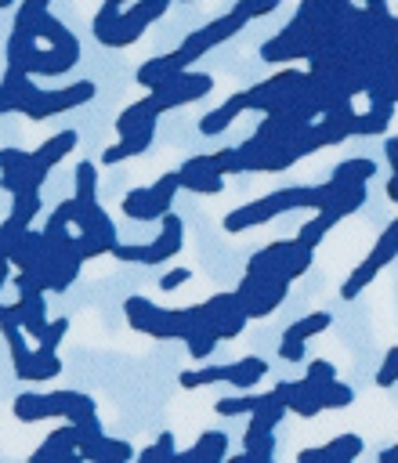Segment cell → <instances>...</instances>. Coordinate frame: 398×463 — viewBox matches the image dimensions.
Returning a JSON list of instances; mask_svg holds the SVG:
<instances>
[{
    "label": "cell",
    "mask_w": 398,
    "mask_h": 463,
    "mask_svg": "<svg viewBox=\"0 0 398 463\" xmlns=\"http://www.w3.org/2000/svg\"><path fill=\"white\" fill-rule=\"evenodd\" d=\"M365 188V184H362ZM344 192H351V188H340L336 181H322V184H289V188H279V192H268V195H261V199H253V203H242V206H235L232 213H224V232H232V235H239V232H250V228H257V224H268V221H275V217H282V213H289V210H322V206H329V203H336Z\"/></svg>",
    "instance_id": "cell-1"
},
{
    "label": "cell",
    "mask_w": 398,
    "mask_h": 463,
    "mask_svg": "<svg viewBox=\"0 0 398 463\" xmlns=\"http://www.w3.org/2000/svg\"><path fill=\"white\" fill-rule=\"evenodd\" d=\"M76 145L72 130L54 134L51 141H43L36 152H18V148H0V188L14 199V195H33L40 192L47 170L54 163H62L69 156V148Z\"/></svg>",
    "instance_id": "cell-2"
},
{
    "label": "cell",
    "mask_w": 398,
    "mask_h": 463,
    "mask_svg": "<svg viewBox=\"0 0 398 463\" xmlns=\"http://www.w3.org/2000/svg\"><path fill=\"white\" fill-rule=\"evenodd\" d=\"M123 315L127 326L152 336V340H181L199 326V304L192 307H159L148 297H127L123 300Z\"/></svg>",
    "instance_id": "cell-3"
},
{
    "label": "cell",
    "mask_w": 398,
    "mask_h": 463,
    "mask_svg": "<svg viewBox=\"0 0 398 463\" xmlns=\"http://www.w3.org/2000/svg\"><path fill=\"white\" fill-rule=\"evenodd\" d=\"M0 333L7 340L11 365H14V376L18 380L40 383V380H54L62 373V358L58 354H43V351H36V347L25 344L22 318H18V307L14 304H0Z\"/></svg>",
    "instance_id": "cell-4"
},
{
    "label": "cell",
    "mask_w": 398,
    "mask_h": 463,
    "mask_svg": "<svg viewBox=\"0 0 398 463\" xmlns=\"http://www.w3.org/2000/svg\"><path fill=\"white\" fill-rule=\"evenodd\" d=\"M271 394L286 405V412H297V416H304V420H311V416H318V412H326V409H347V405L355 402V391H351L344 380H336V383H329V387H315V383H308L304 376H300V380H279V383L271 387Z\"/></svg>",
    "instance_id": "cell-5"
},
{
    "label": "cell",
    "mask_w": 398,
    "mask_h": 463,
    "mask_svg": "<svg viewBox=\"0 0 398 463\" xmlns=\"http://www.w3.org/2000/svg\"><path fill=\"white\" fill-rule=\"evenodd\" d=\"M311 260H315V250L300 246L297 239H275V242L261 246V250L246 260V271L271 275V279H282V282H297L300 275H308Z\"/></svg>",
    "instance_id": "cell-6"
},
{
    "label": "cell",
    "mask_w": 398,
    "mask_h": 463,
    "mask_svg": "<svg viewBox=\"0 0 398 463\" xmlns=\"http://www.w3.org/2000/svg\"><path fill=\"white\" fill-rule=\"evenodd\" d=\"M268 376V362L261 354H242L235 362H224V365H203V369H188L177 376V383L185 391H195V387H206V383H232L235 391H250L253 383H261Z\"/></svg>",
    "instance_id": "cell-7"
},
{
    "label": "cell",
    "mask_w": 398,
    "mask_h": 463,
    "mask_svg": "<svg viewBox=\"0 0 398 463\" xmlns=\"http://www.w3.org/2000/svg\"><path fill=\"white\" fill-rule=\"evenodd\" d=\"M177 192H181V177H177V170H170V174H163L159 181H152L148 188L127 192L123 203H119V210H123L130 221H137V224H152V221H163V217L170 213Z\"/></svg>",
    "instance_id": "cell-8"
},
{
    "label": "cell",
    "mask_w": 398,
    "mask_h": 463,
    "mask_svg": "<svg viewBox=\"0 0 398 463\" xmlns=\"http://www.w3.org/2000/svg\"><path fill=\"white\" fill-rule=\"evenodd\" d=\"M181 246H185V221H181L177 213H166L159 235H156L152 242H145V246H137V242L123 246V242H119V246L112 250V257L123 260V264H163V260L177 257Z\"/></svg>",
    "instance_id": "cell-9"
},
{
    "label": "cell",
    "mask_w": 398,
    "mask_h": 463,
    "mask_svg": "<svg viewBox=\"0 0 398 463\" xmlns=\"http://www.w3.org/2000/svg\"><path fill=\"white\" fill-rule=\"evenodd\" d=\"M394 257H398V217L380 232V239L373 242V250L365 253V260L351 268V275H347L344 286H340V297H344V300H355V297H358V293H362V289H365V286H369V282H373Z\"/></svg>",
    "instance_id": "cell-10"
},
{
    "label": "cell",
    "mask_w": 398,
    "mask_h": 463,
    "mask_svg": "<svg viewBox=\"0 0 398 463\" xmlns=\"http://www.w3.org/2000/svg\"><path fill=\"white\" fill-rule=\"evenodd\" d=\"M286 293H289V282L271 279V275H257V271H246L242 282L235 286V300H239V307H242V315L250 322L253 318H268L271 311H279Z\"/></svg>",
    "instance_id": "cell-11"
},
{
    "label": "cell",
    "mask_w": 398,
    "mask_h": 463,
    "mask_svg": "<svg viewBox=\"0 0 398 463\" xmlns=\"http://www.w3.org/2000/svg\"><path fill=\"white\" fill-rule=\"evenodd\" d=\"M36 213H40V192H33V195H14L11 213L0 221V275H11V253H14V246L22 242V235L33 228Z\"/></svg>",
    "instance_id": "cell-12"
},
{
    "label": "cell",
    "mask_w": 398,
    "mask_h": 463,
    "mask_svg": "<svg viewBox=\"0 0 398 463\" xmlns=\"http://www.w3.org/2000/svg\"><path fill=\"white\" fill-rule=\"evenodd\" d=\"M362 203H365V188H351V192H344L336 203H329V206L315 210V217H311L308 224H300L293 239H297L300 246L315 250V246L326 239V232H329L336 221H344V217H351L355 210H362Z\"/></svg>",
    "instance_id": "cell-13"
},
{
    "label": "cell",
    "mask_w": 398,
    "mask_h": 463,
    "mask_svg": "<svg viewBox=\"0 0 398 463\" xmlns=\"http://www.w3.org/2000/svg\"><path fill=\"white\" fill-rule=\"evenodd\" d=\"M365 441L358 434H336L329 438L326 445H315V449H304L297 456V463H355L362 456Z\"/></svg>",
    "instance_id": "cell-14"
},
{
    "label": "cell",
    "mask_w": 398,
    "mask_h": 463,
    "mask_svg": "<svg viewBox=\"0 0 398 463\" xmlns=\"http://www.w3.org/2000/svg\"><path fill=\"white\" fill-rule=\"evenodd\" d=\"M11 412L18 423H40V420H58V402H54V391L47 394H36V391H25L11 402Z\"/></svg>",
    "instance_id": "cell-15"
},
{
    "label": "cell",
    "mask_w": 398,
    "mask_h": 463,
    "mask_svg": "<svg viewBox=\"0 0 398 463\" xmlns=\"http://www.w3.org/2000/svg\"><path fill=\"white\" fill-rule=\"evenodd\" d=\"M224 459H228V434L221 430H203L192 449L174 456V463H224Z\"/></svg>",
    "instance_id": "cell-16"
},
{
    "label": "cell",
    "mask_w": 398,
    "mask_h": 463,
    "mask_svg": "<svg viewBox=\"0 0 398 463\" xmlns=\"http://www.w3.org/2000/svg\"><path fill=\"white\" fill-rule=\"evenodd\" d=\"M329 326H333V315L329 311H311V315H304V318H297V322H289L282 329V344H304L308 347V340L318 336V333H326Z\"/></svg>",
    "instance_id": "cell-17"
},
{
    "label": "cell",
    "mask_w": 398,
    "mask_h": 463,
    "mask_svg": "<svg viewBox=\"0 0 398 463\" xmlns=\"http://www.w3.org/2000/svg\"><path fill=\"white\" fill-rule=\"evenodd\" d=\"M83 456H87V463H130L134 459V445L123 441V438H112V434H101Z\"/></svg>",
    "instance_id": "cell-18"
},
{
    "label": "cell",
    "mask_w": 398,
    "mask_h": 463,
    "mask_svg": "<svg viewBox=\"0 0 398 463\" xmlns=\"http://www.w3.org/2000/svg\"><path fill=\"white\" fill-rule=\"evenodd\" d=\"M376 174V163L373 159H344L333 174H329V181H336L340 188H362V184H369V177Z\"/></svg>",
    "instance_id": "cell-19"
},
{
    "label": "cell",
    "mask_w": 398,
    "mask_h": 463,
    "mask_svg": "<svg viewBox=\"0 0 398 463\" xmlns=\"http://www.w3.org/2000/svg\"><path fill=\"white\" fill-rule=\"evenodd\" d=\"M152 134H156V123H152V127H141V130H130V134H123V141H119V145L105 148V156H101V159H105V163H119V159L141 156V152L148 148Z\"/></svg>",
    "instance_id": "cell-20"
},
{
    "label": "cell",
    "mask_w": 398,
    "mask_h": 463,
    "mask_svg": "<svg viewBox=\"0 0 398 463\" xmlns=\"http://www.w3.org/2000/svg\"><path fill=\"white\" fill-rule=\"evenodd\" d=\"M177 177H181V188H188V192H195V195H217V192H224V177L206 174V170H188V166H181Z\"/></svg>",
    "instance_id": "cell-21"
},
{
    "label": "cell",
    "mask_w": 398,
    "mask_h": 463,
    "mask_svg": "<svg viewBox=\"0 0 398 463\" xmlns=\"http://www.w3.org/2000/svg\"><path fill=\"white\" fill-rule=\"evenodd\" d=\"M174 456H177L174 434H170V430H163L152 445H145V449L137 452V463H174Z\"/></svg>",
    "instance_id": "cell-22"
},
{
    "label": "cell",
    "mask_w": 398,
    "mask_h": 463,
    "mask_svg": "<svg viewBox=\"0 0 398 463\" xmlns=\"http://www.w3.org/2000/svg\"><path fill=\"white\" fill-rule=\"evenodd\" d=\"M257 402H261V394L242 391V394H232V398H217L213 402V412L217 416H250L257 409Z\"/></svg>",
    "instance_id": "cell-23"
},
{
    "label": "cell",
    "mask_w": 398,
    "mask_h": 463,
    "mask_svg": "<svg viewBox=\"0 0 398 463\" xmlns=\"http://www.w3.org/2000/svg\"><path fill=\"white\" fill-rule=\"evenodd\" d=\"M65 333H69V318H51L47 329H43V336L36 340V351H43V354H58V344H62Z\"/></svg>",
    "instance_id": "cell-24"
},
{
    "label": "cell",
    "mask_w": 398,
    "mask_h": 463,
    "mask_svg": "<svg viewBox=\"0 0 398 463\" xmlns=\"http://www.w3.org/2000/svg\"><path fill=\"white\" fill-rule=\"evenodd\" d=\"M304 380L315 383V387H329V383H336V369H333V362H326V358H311Z\"/></svg>",
    "instance_id": "cell-25"
},
{
    "label": "cell",
    "mask_w": 398,
    "mask_h": 463,
    "mask_svg": "<svg viewBox=\"0 0 398 463\" xmlns=\"http://www.w3.org/2000/svg\"><path fill=\"white\" fill-rule=\"evenodd\" d=\"M394 383H398V344L387 347V354L376 369V387H394Z\"/></svg>",
    "instance_id": "cell-26"
},
{
    "label": "cell",
    "mask_w": 398,
    "mask_h": 463,
    "mask_svg": "<svg viewBox=\"0 0 398 463\" xmlns=\"http://www.w3.org/2000/svg\"><path fill=\"white\" fill-rule=\"evenodd\" d=\"M192 279V268H170L163 279H159V289L163 293H170V289H177V286H185Z\"/></svg>",
    "instance_id": "cell-27"
},
{
    "label": "cell",
    "mask_w": 398,
    "mask_h": 463,
    "mask_svg": "<svg viewBox=\"0 0 398 463\" xmlns=\"http://www.w3.org/2000/svg\"><path fill=\"white\" fill-rule=\"evenodd\" d=\"M279 358H282V362H304V358H308V347H304V344H282V340H279Z\"/></svg>",
    "instance_id": "cell-28"
},
{
    "label": "cell",
    "mask_w": 398,
    "mask_h": 463,
    "mask_svg": "<svg viewBox=\"0 0 398 463\" xmlns=\"http://www.w3.org/2000/svg\"><path fill=\"white\" fill-rule=\"evenodd\" d=\"M380 463H398V445H391V449H384L380 456H376Z\"/></svg>",
    "instance_id": "cell-29"
},
{
    "label": "cell",
    "mask_w": 398,
    "mask_h": 463,
    "mask_svg": "<svg viewBox=\"0 0 398 463\" xmlns=\"http://www.w3.org/2000/svg\"><path fill=\"white\" fill-rule=\"evenodd\" d=\"M224 463H250V456H246V452H239V456H228Z\"/></svg>",
    "instance_id": "cell-30"
},
{
    "label": "cell",
    "mask_w": 398,
    "mask_h": 463,
    "mask_svg": "<svg viewBox=\"0 0 398 463\" xmlns=\"http://www.w3.org/2000/svg\"><path fill=\"white\" fill-rule=\"evenodd\" d=\"M7 279H11V275H0V289H4V282H7Z\"/></svg>",
    "instance_id": "cell-31"
}]
</instances>
